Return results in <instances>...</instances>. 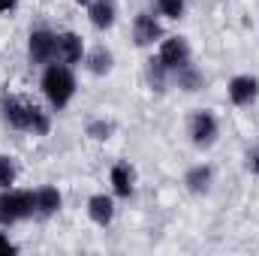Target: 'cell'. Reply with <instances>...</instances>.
<instances>
[{
	"mask_svg": "<svg viewBox=\"0 0 259 256\" xmlns=\"http://www.w3.org/2000/svg\"><path fill=\"white\" fill-rule=\"evenodd\" d=\"M3 118H6L9 127L30 130L33 136H46V133H49V118H46V112H42L39 106L21 100V97H9V100L3 103Z\"/></svg>",
	"mask_w": 259,
	"mask_h": 256,
	"instance_id": "cell-1",
	"label": "cell"
},
{
	"mask_svg": "<svg viewBox=\"0 0 259 256\" xmlns=\"http://www.w3.org/2000/svg\"><path fill=\"white\" fill-rule=\"evenodd\" d=\"M42 91H46V97H49V103L55 109H64L66 103L72 100V94H75V78H72L69 66L66 64L49 66L46 75H42Z\"/></svg>",
	"mask_w": 259,
	"mask_h": 256,
	"instance_id": "cell-2",
	"label": "cell"
},
{
	"mask_svg": "<svg viewBox=\"0 0 259 256\" xmlns=\"http://www.w3.org/2000/svg\"><path fill=\"white\" fill-rule=\"evenodd\" d=\"M36 211V193L30 190H3L0 193V223L12 226Z\"/></svg>",
	"mask_w": 259,
	"mask_h": 256,
	"instance_id": "cell-3",
	"label": "cell"
},
{
	"mask_svg": "<svg viewBox=\"0 0 259 256\" xmlns=\"http://www.w3.org/2000/svg\"><path fill=\"white\" fill-rule=\"evenodd\" d=\"M187 61H190V49H187V42L181 36L163 39V46H160V64L166 66V69H181Z\"/></svg>",
	"mask_w": 259,
	"mask_h": 256,
	"instance_id": "cell-4",
	"label": "cell"
},
{
	"mask_svg": "<svg viewBox=\"0 0 259 256\" xmlns=\"http://www.w3.org/2000/svg\"><path fill=\"white\" fill-rule=\"evenodd\" d=\"M55 42H58L55 33H49V30H33V33H30V42H27L30 61H33V64H49V61H55Z\"/></svg>",
	"mask_w": 259,
	"mask_h": 256,
	"instance_id": "cell-5",
	"label": "cell"
},
{
	"mask_svg": "<svg viewBox=\"0 0 259 256\" xmlns=\"http://www.w3.org/2000/svg\"><path fill=\"white\" fill-rule=\"evenodd\" d=\"M256 94H259V78H253V75H235L229 81V100L235 106H250L256 100Z\"/></svg>",
	"mask_w": 259,
	"mask_h": 256,
	"instance_id": "cell-6",
	"label": "cell"
},
{
	"mask_svg": "<svg viewBox=\"0 0 259 256\" xmlns=\"http://www.w3.org/2000/svg\"><path fill=\"white\" fill-rule=\"evenodd\" d=\"M190 136L199 148H208L214 139H217V121L211 112H196L193 121H190Z\"/></svg>",
	"mask_w": 259,
	"mask_h": 256,
	"instance_id": "cell-7",
	"label": "cell"
},
{
	"mask_svg": "<svg viewBox=\"0 0 259 256\" xmlns=\"http://www.w3.org/2000/svg\"><path fill=\"white\" fill-rule=\"evenodd\" d=\"M81 36H75V33H61L58 36V42H55V61H61V64H78L81 61Z\"/></svg>",
	"mask_w": 259,
	"mask_h": 256,
	"instance_id": "cell-8",
	"label": "cell"
},
{
	"mask_svg": "<svg viewBox=\"0 0 259 256\" xmlns=\"http://www.w3.org/2000/svg\"><path fill=\"white\" fill-rule=\"evenodd\" d=\"M163 36V30H160V24L151 18V15H136V21H133V39L139 42V46H151V42H157Z\"/></svg>",
	"mask_w": 259,
	"mask_h": 256,
	"instance_id": "cell-9",
	"label": "cell"
},
{
	"mask_svg": "<svg viewBox=\"0 0 259 256\" xmlns=\"http://www.w3.org/2000/svg\"><path fill=\"white\" fill-rule=\"evenodd\" d=\"M88 18L97 30H109L115 24V0H94L88 9Z\"/></svg>",
	"mask_w": 259,
	"mask_h": 256,
	"instance_id": "cell-10",
	"label": "cell"
},
{
	"mask_svg": "<svg viewBox=\"0 0 259 256\" xmlns=\"http://www.w3.org/2000/svg\"><path fill=\"white\" fill-rule=\"evenodd\" d=\"M88 214H91V220H94V223L106 226V223H112L115 205H112V199H109V196H91V199H88Z\"/></svg>",
	"mask_w": 259,
	"mask_h": 256,
	"instance_id": "cell-11",
	"label": "cell"
},
{
	"mask_svg": "<svg viewBox=\"0 0 259 256\" xmlns=\"http://www.w3.org/2000/svg\"><path fill=\"white\" fill-rule=\"evenodd\" d=\"M58 208H61V193L55 190V187L36 190V214H39V217H52Z\"/></svg>",
	"mask_w": 259,
	"mask_h": 256,
	"instance_id": "cell-12",
	"label": "cell"
},
{
	"mask_svg": "<svg viewBox=\"0 0 259 256\" xmlns=\"http://www.w3.org/2000/svg\"><path fill=\"white\" fill-rule=\"evenodd\" d=\"M184 184H187L193 193H205L208 187H211V169H208V166H196V169H190L187 178H184Z\"/></svg>",
	"mask_w": 259,
	"mask_h": 256,
	"instance_id": "cell-13",
	"label": "cell"
},
{
	"mask_svg": "<svg viewBox=\"0 0 259 256\" xmlns=\"http://www.w3.org/2000/svg\"><path fill=\"white\" fill-rule=\"evenodd\" d=\"M88 69H91L94 75H106V72L112 69V55H109L106 49H94V52L88 55Z\"/></svg>",
	"mask_w": 259,
	"mask_h": 256,
	"instance_id": "cell-14",
	"label": "cell"
},
{
	"mask_svg": "<svg viewBox=\"0 0 259 256\" xmlns=\"http://www.w3.org/2000/svg\"><path fill=\"white\" fill-rule=\"evenodd\" d=\"M112 184H115L118 196H130L133 193V175H130L127 166H115L112 169Z\"/></svg>",
	"mask_w": 259,
	"mask_h": 256,
	"instance_id": "cell-15",
	"label": "cell"
},
{
	"mask_svg": "<svg viewBox=\"0 0 259 256\" xmlns=\"http://www.w3.org/2000/svg\"><path fill=\"white\" fill-rule=\"evenodd\" d=\"M175 72H178V84H181L184 91H196V88H199V81H202V75L193 72L190 64H184L181 69H175Z\"/></svg>",
	"mask_w": 259,
	"mask_h": 256,
	"instance_id": "cell-16",
	"label": "cell"
},
{
	"mask_svg": "<svg viewBox=\"0 0 259 256\" xmlns=\"http://www.w3.org/2000/svg\"><path fill=\"white\" fill-rule=\"evenodd\" d=\"M15 181V163L9 157H0V190H9Z\"/></svg>",
	"mask_w": 259,
	"mask_h": 256,
	"instance_id": "cell-17",
	"label": "cell"
},
{
	"mask_svg": "<svg viewBox=\"0 0 259 256\" xmlns=\"http://www.w3.org/2000/svg\"><path fill=\"white\" fill-rule=\"evenodd\" d=\"M157 9L166 18H181L184 15V0H157Z\"/></svg>",
	"mask_w": 259,
	"mask_h": 256,
	"instance_id": "cell-18",
	"label": "cell"
},
{
	"mask_svg": "<svg viewBox=\"0 0 259 256\" xmlns=\"http://www.w3.org/2000/svg\"><path fill=\"white\" fill-rule=\"evenodd\" d=\"M109 133H112V124H103V121H97V124L88 127V136L91 139H109Z\"/></svg>",
	"mask_w": 259,
	"mask_h": 256,
	"instance_id": "cell-19",
	"label": "cell"
},
{
	"mask_svg": "<svg viewBox=\"0 0 259 256\" xmlns=\"http://www.w3.org/2000/svg\"><path fill=\"white\" fill-rule=\"evenodd\" d=\"M0 253H15V247L9 244V238H6V235H0Z\"/></svg>",
	"mask_w": 259,
	"mask_h": 256,
	"instance_id": "cell-20",
	"label": "cell"
},
{
	"mask_svg": "<svg viewBox=\"0 0 259 256\" xmlns=\"http://www.w3.org/2000/svg\"><path fill=\"white\" fill-rule=\"evenodd\" d=\"M15 3H18V0H0V12H9Z\"/></svg>",
	"mask_w": 259,
	"mask_h": 256,
	"instance_id": "cell-21",
	"label": "cell"
},
{
	"mask_svg": "<svg viewBox=\"0 0 259 256\" xmlns=\"http://www.w3.org/2000/svg\"><path fill=\"white\" fill-rule=\"evenodd\" d=\"M75 3H91V0H75Z\"/></svg>",
	"mask_w": 259,
	"mask_h": 256,
	"instance_id": "cell-22",
	"label": "cell"
},
{
	"mask_svg": "<svg viewBox=\"0 0 259 256\" xmlns=\"http://www.w3.org/2000/svg\"><path fill=\"white\" fill-rule=\"evenodd\" d=\"M256 169H259V157H256Z\"/></svg>",
	"mask_w": 259,
	"mask_h": 256,
	"instance_id": "cell-23",
	"label": "cell"
}]
</instances>
